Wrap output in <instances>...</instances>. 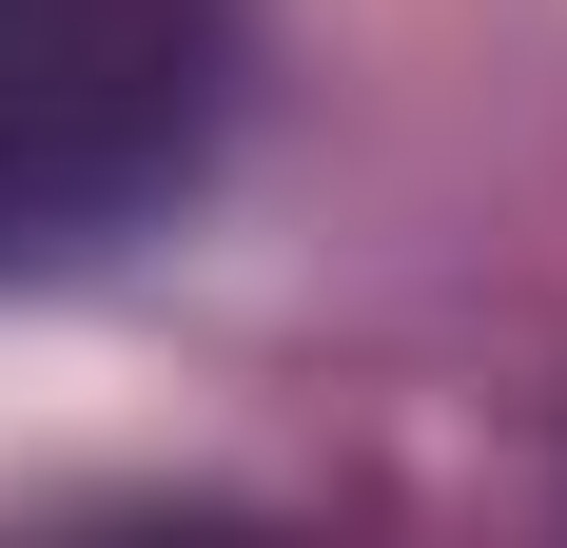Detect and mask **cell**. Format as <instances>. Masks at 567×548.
I'll use <instances>...</instances> for the list:
<instances>
[{
    "label": "cell",
    "instance_id": "6da1fadb",
    "mask_svg": "<svg viewBox=\"0 0 567 548\" xmlns=\"http://www.w3.org/2000/svg\"><path fill=\"white\" fill-rule=\"evenodd\" d=\"M196 158V40L157 0H79L0 40V255H79Z\"/></svg>",
    "mask_w": 567,
    "mask_h": 548
}]
</instances>
